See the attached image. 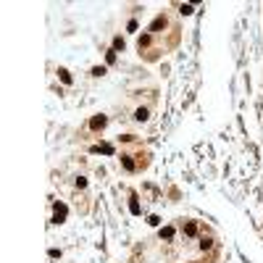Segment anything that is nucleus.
<instances>
[{"mask_svg": "<svg viewBox=\"0 0 263 263\" xmlns=\"http://www.w3.org/2000/svg\"><path fill=\"white\" fill-rule=\"evenodd\" d=\"M63 218H66V205H63V203H58V205H55V224H61Z\"/></svg>", "mask_w": 263, "mask_h": 263, "instance_id": "f257e3e1", "label": "nucleus"}, {"mask_svg": "<svg viewBox=\"0 0 263 263\" xmlns=\"http://www.w3.org/2000/svg\"><path fill=\"white\" fill-rule=\"evenodd\" d=\"M90 126H92V129H103V126H105V116H95V119L90 121Z\"/></svg>", "mask_w": 263, "mask_h": 263, "instance_id": "f03ea898", "label": "nucleus"}, {"mask_svg": "<svg viewBox=\"0 0 263 263\" xmlns=\"http://www.w3.org/2000/svg\"><path fill=\"white\" fill-rule=\"evenodd\" d=\"M134 119H137V121H145V119H148V111H145V108H137Z\"/></svg>", "mask_w": 263, "mask_h": 263, "instance_id": "7ed1b4c3", "label": "nucleus"}, {"mask_svg": "<svg viewBox=\"0 0 263 263\" xmlns=\"http://www.w3.org/2000/svg\"><path fill=\"white\" fill-rule=\"evenodd\" d=\"M105 153V155H111V153H113V148H111V145H100V148H95V153Z\"/></svg>", "mask_w": 263, "mask_h": 263, "instance_id": "20e7f679", "label": "nucleus"}, {"mask_svg": "<svg viewBox=\"0 0 263 263\" xmlns=\"http://www.w3.org/2000/svg\"><path fill=\"white\" fill-rule=\"evenodd\" d=\"M58 74H61V79H63L66 84H71V76H69V71H63V69H61V71H58Z\"/></svg>", "mask_w": 263, "mask_h": 263, "instance_id": "39448f33", "label": "nucleus"}, {"mask_svg": "<svg viewBox=\"0 0 263 263\" xmlns=\"http://www.w3.org/2000/svg\"><path fill=\"white\" fill-rule=\"evenodd\" d=\"M160 237H166V239H171V237H174V229H171V226H169V229H163V232H160Z\"/></svg>", "mask_w": 263, "mask_h": 263, "instance_id": "423d86ee", "label": "nucleus"}, {"mask_svg": "<svg viewBox=\"0 0 263 263\" xmlns=\"http://www.w3.org/2000/svg\"><path fill=\"white\" fill-rule=\"evenodd\" d=\"M113 48H116V50H124V40L116 37V40H113Z\"/></svg>", "mask_w": 263, "mask_h": 263, "instance_id": "0eeeda50", "label": "nucleus"}, {"mask_svg": "<svg viewBox=\"0 0 263 263\" xmlns=\"http://www.w3.org/2000/svg\"><path fill=\"white\" fill-rule=\"evenodd\" d=\"M129 208H132V213H140V203H137V200H132Z\"/></svg>", "mask_w": 263, "mask_h": 263, "instance_id": "6e6552de", "label": "nucleus"}, {"mask_svg": "<svg viewBox=\"0 0 263 263\" xmlns=\"http://www.w3.org/2000/svg\"><path fill=\"white\" fill-rule=\"evenodd\" d=\"M92 74H95V76H103L105 69H103V66H98V69H92Z\"/></svg>", "mask_w": 263, "mask_h": 263, "instance_id": "1a4fd4ad", "label": "nucleus"}, {"mask_svg": "<svg viewBox=\"0 0 263 263\" xmlns=\"http://www.w3.org/2000/svg\"><path fill=\"white\" fill-rule=\"evenodd\" d=\"M195 8H192V5H182V13H184V16H189V13H192Z\"/></svg>", "mask_w": 263, "mask_h": 263, "instance_id": "9d476101", "label": "nucleus"}, {"mask_svg": "<svg viewBox=\"0 0 263 263\" xmlns=\"http://www.w3.org/2000/svg\"><path fill=\"white\" fill-rule=\"evenodd\" d=\"M163 24H166L163 19H155V21H153V29H160V26H163Z\"/></svg>", "mask_w": 263, "mask_h": 263, "instance_id": "9b49d317", "label": "nucleus"}]
</instances>
